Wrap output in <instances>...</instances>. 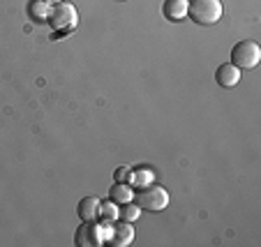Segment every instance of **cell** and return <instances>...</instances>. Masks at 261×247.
<instances>
[{
	"label": "cell",
	"mask_w": 261,
	"mask_h": 247,
	"mask_svg": "<svg viewBox=\"0 0 261 247\" xmlns=\"http://www.w3.org/2000/svg\"><path fill=\"white\" fill-rule=\"evenodd\" d=\"M28 12L35 21H42V19H49L51 7H49V3H44V0H33L30 7H28Z\"/></svg>",
	"instance_id": "cell-13"
},
{
	"label": "cell",
	"mask_w": 261,
	"mask_h": 247,
	"mask_svg": "<svg viewBox=\"0 0 261 247\" xmlns=\"http://www.w3.org/2000/svg\"><path fill=\"white\" fill-rule=\"evenodd\" d=\"M107 224L109 222H84L76 229V245L81 247H99L109 240L107 236Z\"/></svg>",
	"instance_id": "cell-5"
},
{
	"label": "cell",
	"mask_w": 261,
	"mask_h": 247,
	"mask_svg": "<svg viewBox=\"0 0 261 247\" xmlns=\"http://www.w3.org/2000/svg\"><path fill=\"white\" fill-rule=\"evenodd\" d=\"M46 21L54 25V30H72L74 25L79 23V12H76V7L72 3L63 0V3H56L51 7V14Z\"/></svg>",
	"instance_id": "cell-4"
},
{
	"label": "cell",
	"mask_w": 261,
	"mask_h": 247,
	"mask_svg": "<svg viewBox=\"0 0 261 247\" xmlns=\"http://www.w3.org/2000/svg\"><path fill=\"white\" fill-rule=\"evenodd\" d=\"M129 183H134L132 187H146V185L153 183V171L150 169H139V171H129Z\"/></svg>",
	"instance_id": "cell-11"
},
{
	"label": "cell",
	"mask_w": 261,
	"mask_h": 247,
	"mask_svg": "<svg viewBox=\"0 0 261 247\" xmlns=\"http://www.w3.org/2000/svg\"><path fill=\"white\" fill-rule=\"evenodd\" d=\"M44 3H49V5H56V3H63V0H44Z\"/></svg>",
	"instance_id": "cell-16"
},
{
	"label": "cell",
	"mask_w": 261,
	"mask_h": 247,
	"mask_svg": "<svg viewBox=\"0 0 261 247\" xmlns=\"http://www.w3.org/2000/svg\"><path fill=\"white\" fill-rule=\"evenodd\" d=\"M99 199L97 197H84L76 208V213H79L81 222H97L99 219Z\"/></svg>",
	"instance_id": "cell-8"
},
{
	"label": "cell",
	"mask_w": 261,
	"mask_h": 247,
	"mask_svg": "<svg viewBox=\"0 0 261 247\" xmlns=\"http://www.w3.org/2000/svg\"><path fill=\"white\" fill-rule=\"evenodd\" d=\"M241 74H243V69H238L233 63H224L217 67L215 81L222 88H233V86H238V81H241Z\"/></svg>",
	"instance_id": "cell-6"
},
{
	"label": "cell",
	"mask_w": 261,
	"mask_h": 247,
	"mask_svg": "<svg viewBox=\"0 0 261 247\" xmlns=\"http://www.w3.org/2000/svg\"><path fill=\"white\" fill-rule=\"evenodd\" d=\"M222 14H224L222 0H190L188 3V16L199 25L217 23Z\"/></svg>",
	"instance_id": "cell-1"
},
{
	"label": "cell",
	"mask_w": 261,
	"mask_h": 247,
	"mask_svg": "<svg viewBox=\"0 0 261 247\" xmlns=\"http://www.w3.org/2000/svg\"><path fill=\"white\" fill-rule=\"evenodd\" d=\"M109 197H111V201L118 203V206H125V203L134 201V192L127 183H116L114 187H111V192H109Z\"/></svg>",
	"instance_id": "cell-10"
},
{
	"label": "cell",
	"mask_w": 261,
	"mask_h": 247,
	"mask_svg": "<svg viewBox=\"0 0 261 247\" xmlns=\"http://www.w3.org/2000/svg\"><path fill=\"white\" fill-rule=\"evenodd\" d=\"M231 63L238 69H254L261 63V46L252 40L238 42L231 49Z\"/></svg>",
	"instance_id": "cell-3"
},
{
	"label": "cell",
	"mask_w": 261,
	"mask_h": 247,
	"mask_svg": "<svg viewBox=\"0 0 261 247\" xmlns=\"http://www.w3.org/2000/svg\"><path fill=\"white\" fill-rule=\"evenodd\" d=\"M134 203H137L141 210H150V213H158V210H164L169 206V192L160 185H146V187L139 189V194L134 197Z\"/></svg>",
	"instance_id": "cell-2"
},
{
	"label": "cell",
	"mask_w": 261,
	"mask_h": 247,
	"mask_svg": "<svg viewBox=\"0 0 261 247\" xmlns=\"http://www.w3.org/2000/svg\"><path fill=\"white\" fill-rule=\"evenodd\" d=\"M129 171H132L129 167H120L118 171H116V183H125V180L129 178Z\"/></svg>",
	"instance_id": "cell-15"
},
{
	"label": "cell",
	"mask_w": 261,
	"mask_h": 247,
	"mask_svg": "<svg viewBox=\"0 0 261 247\" xmlns=\"http://www.w3.org/2000/svg\"><path fill=\"white\" fill-rule=\"evenodd\" d=\"M188 3L190 0H167L162 7L164 16L171 21H182L188 16Z\"/></svg>",
	"instance_id": "cell-9"
},
{
	"label": "cell",
	"mask_w": 261,
	"mask_h": 247,
	"mask_svg": "<svg viewBox=\"0 0 261 247\" xmlns=\"http://www.w3.org/2000/svg\"><path fill=\"white\" fill-rule=\"evenodd\" d=\"M134 240V227L129 222H118L111 229V236H109V242H114L116 247H127L132 245Z\"/></svg>",
	"instance_id": "cell-7"
},
{
	"label": "cell",
	"mask_w": 261,
	"mask_h": 247,
	"mask_svg": "<svg viewBox=\"0 0 261 247\" xmlns=\"http://www.w3.org/2000/svg\"><path fill=\"white\" fill-rule=\"evenodd\" d=\"M120 215H123L125 222H134V219H139V215H141V208H139L137 203L129 201V203H125L123 206V213Z\"/></svg>",
	"instance_id": "cell-14"
},
{
	"label": "cell",
	"mask_w": 261,
	"mask_h": 247,
	"mask_svg": "<svg viewBox=\"0 0 261 247\" xmlns=\"http://www.w3.org/2000/svg\"><path fill=\"white\" fill-rule=\"evenodd\" d=\"M99 217L104 222H116L120 217V208L116 201H102L99 203Z\"/></svg>",
	"instance_id": "cell-12"
}]
</instances>
